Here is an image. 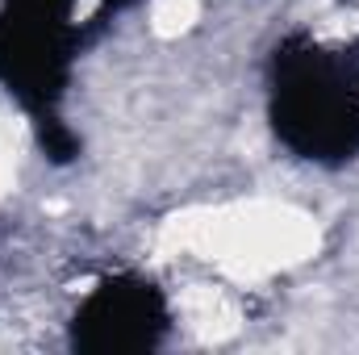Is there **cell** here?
Segmentation results:
<instances>
[{"mask_svg": "<svg viewBox=\"0 0 359 355\" xmlns=\"http://www.w3.org/2000/svg\"><path fill=\"white\" fill-rule=\"evenodd\" d=\"M180 243L209 255L234 276H268L284 264H297L313 251V222L280 205H243L209 213L201 222H180Z\"/></svg>", "mask_w": 359, "mask_h": 355, "instance_id": "obj_1", "label": "cell"}, {"mask_svg": "<svg viewBox=\"0 0 359 355\" xmlns=\"http://www.w3.org/2000/svg\"><path fill=\"white\" fill-rule=\"evenodd\" d=\"M151 21L159 34H180L196 21V0H155L151 4Z\"/></svg>", "mask_w": 359, "mask_h": 355, "instance_id": "obj_2", "label": "cell"}]
</instances>
